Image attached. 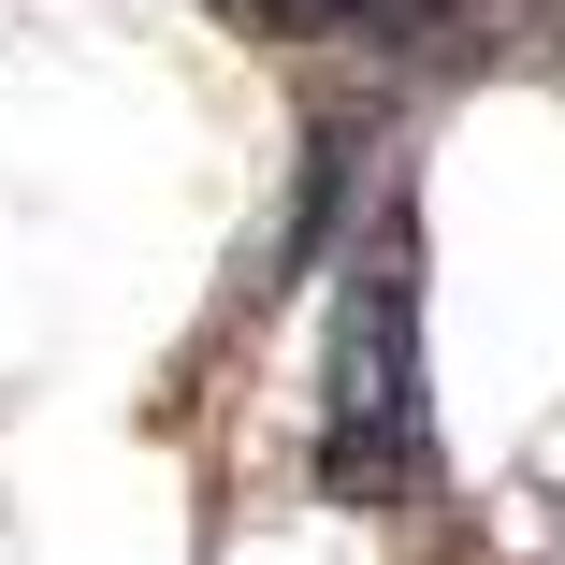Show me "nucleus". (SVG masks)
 <instances>
[{
  "label": "nucleus",
  "instance_id": "f257e3e1",
  "mask_svg": "<svg viewBox=\"0 0 565 565\" xmlns=\"http://www.w3.org/2000/svg\"><path fill=\"white\" fill-rule=\"evenodd\" d=\"M305 465L333 508H406L435 479V420H420V247L406 217L349 247L319 319V392H305Z\"/></svg>",
  "mask_w": 565,
  "mask_h": 565
}]
</instances>
